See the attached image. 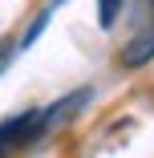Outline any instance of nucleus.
<instances>
[{
    "mask_svg": "<svg viewBox=\"0 0 154 158\" xmlns=\"http://www.w3.org/2000/svg\"><path fill=\"white\" fill-rule=\"evenodd\" d=\"M89 98H94V89H73L69 98H61L57 106L41 110V138H45V134H57L61 126H69V122L89 106Z\"/></svg>",
    "mask_w": 154,
    "mask_h": 158,
    "instance_id": "f257e3e1",
    "label": "nucleus"
},
{
    "mask_svg": "<svg viewBox=\"0 0 154 158\" xmlns=\"http://www.w3.org/2000/svg\"><path fill=\"white\" fill-rule=\"evenodd\" d=\"M41 138V110H24V114H12L0 122V150L8 146H28Z\"/></svg>",
    "mask_w": 154,
    "mask_h": 158,
    "instance_id": "f03ea898",
    "label": "nucleus"
},
{
    "mask_svg": "<svg viewBox=\"0 0 154 158\" xmlns=\"http://www.w3.org/2000/svg\"><path fill=\"white\" fill-rule=\"evenodd\" d=\"M118 61H122L126 69H142V65H150V61H154V24H146L138 37H130L126 49L118 53Z\"/></svg>",
    "mask_w": 154,
    "mask_h": 158,
    "instance_id": "7ed1b4c3",
    "label": "nucleus"
},
{
    "mask_svg": "<svg viewBox=\"0 0 154 158\" xmlns=\"http://www.w3.org/2000/svg\"><path fill=\"white\" fill-rule=\"evenodd\" d=\"M122 4H126V0H98V20H102V28H114Z\"/></svg>",
    "mask_w": 154,
    "mask_h": 158,
    "instance_id": "20e7f679",
    "label": "nucleus"
},
{
    "mask_svg": "<svg viewBox=\"0 0 154 158\" xmlns=\"http://www.w3.org/2000/svg\"><path fill=\"white\" fill-rule=\"evenodd\" d=\"M49 16H53V8H45V12H41V16H37V20H33V24H28V33H24V37H20V49H33V41H37V37H41V28H45V24H49Z\"/></svg>",
    "mask_w": 154,
    "mask_h": 158,
    "instance_id": "39448f33",
    "label": "nucleus"
},
{
    "mask_svg": "<svg viewBox=\"0 0 154 158\" xmlns=\"http://www.w3.org/2000/svg\"><path fill=\"white\" fill-rule=\"evenodd\" d=\"M57 4H65V0H53V4H49V8H57Z\"/></svg>",
    "mask_w": 154,
    "mask_h": 158,
    "instance_id": "423d86ee",
    "label": "nucleus"
},
{
    "mask_svg": "<svg viewBox=\"0 0 154 158\" xmlns=\"http://www.w3.org/2000/svg\"><path fill=\"white\" fill-rule=\"evenodd\" d=\"M0 158H4V150H0Z\"/></svg>",
    "mask_w": 154,
    "mask_h": 158,
    "instance_id": "0eeeda50",
    "label": "nucleus"
}]
</instances>
